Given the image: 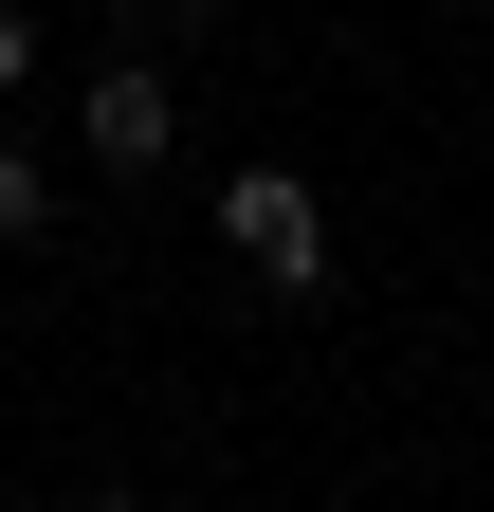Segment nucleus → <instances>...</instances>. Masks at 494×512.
<instances>
[{
	"label": "nucleus",
	"mask_w": 494,
	"mask_h": 512,
	"mask_svg": "<svg viewBox=\"0 0 494 512\" xmlns=\"http://www.w3.org/2000/svg\"><path fill=\"white\" fill-rule=\"evenodd\" d=\"M220 256H238L275 311H312V293H330V202H312L293 165H238V183H220Z\"/></svg>",
	"instance_id": "nucleus-1"
},
{
	"label": "nucleus",
	"mask_w": 494,
	"mask_h": 512,
	"mask_svg": "<svg viewBox=\"0 0 494 512\" xmlns=\"http://www.w3.org/2000/svg\"><path fill=\"white\" fill-rule=\"evenodd\" d=\"M19 74H37V19H19V0H0V92H19Z\"/></svg>",
	"instance_id": "nucleus-4"
},
{
	"label": "nucleus",
	"mask_w": 494,
	"mask_h": 512,
	"mask_svg": "<svg viewBox=\"0 0 494 512\" xmlns=\"http://www.w3.org/2000/svg\"><path fill=\"white\" fill-rule=\"evenodd\" d=\"M37 220H55V183H37V147H0V256H19Z\"/></svg>",
	"instance_id": "nucleus-3"
},
{
	"label": "nucleus",
	"mask_w": 494,
	"mask_h": 512,
	"mask_svg": "<svg viewBox=\"0 0 494 512\" xmlns=\"http://www.w3.org/2000/svg\"><path fill=\"white\" fill-rule=\"evenodd\" d=\"M74 512H129V494H74Z\"/></svg>",
	"instance_id": "nucleus-6"
},
{
	"label": "nucleus",
	"mask_w": 494,
	"mask_h": 512,
	"mask_svg": "<svg viewBox=\"0 0 494 512\" xmlns=\"http://www.w3.org/2000/svg\"><path fill=\"white\" fill-rule=\"evenodd\" d=\"M202 19H220V0H147V37H202Z\"/></svg>",
	"instance_id": "nucleus-5"
},
{
	"label": "nucleus",
	"mask_w": 494,
	"mask_h": 512,
	"mask_svg": "<svg viewBox=\"0 0 494 512\" xmlns=\"http://www.w3.org/2000/svg\"><path fill=\"white\" fill-rule=\"evenodd\" d=\"M74 147H92V165H129V183L165 165V74H147V55H110V74L74 92Z\"/></svg>",
	"instance_id": "nucleus-2"
}]
</instances>
